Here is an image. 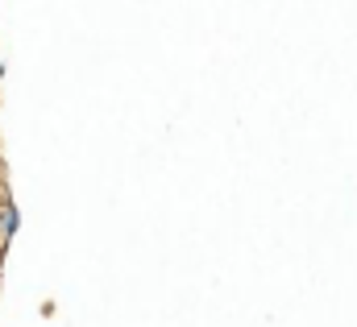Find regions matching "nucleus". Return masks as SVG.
I'll list each match as a JSON object with an SVG mask.
<instances>
[{"mask_svg":"<svg viewBox=\"0 0 357 327\" xmlns=\"http://www.w3.org/2000/svg\"><path fill=\"white\" fill-rule=\"evenodd\" d=\"M17 224H21L17 207H13V203H4V207H0V237H13V232H17Z\"/></svg>","mask_w":357,"mask_h":327,"instance_id":"nucleus-1","label":"nucleus"}]
</instances>
